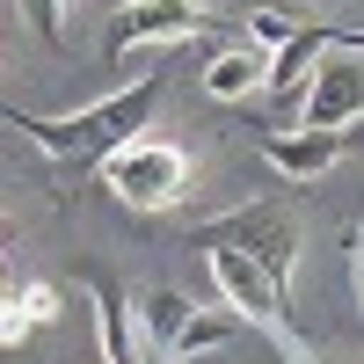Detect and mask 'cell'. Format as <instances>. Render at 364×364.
Here are the masks:
<instances>
[{
	"label": "cell",
	"mask_w": 364,
	"mask_h": 364,
	"mask_svg": "<svg viewBox=\"0 0 364 364\" xmlns=\"http://www.w3.org/2000/svg\"><path fill=\"white\" fill-rule=\"evenodd\" d=\"M161 95H168V80H161V73H139L124 95L87 102L80 117H29V109H15L8 95H0V124L29 132V139H37V154H44L51 168H102L117 146H132L146 124H154Z\"/></svg>",
	"instance_id": "1"
},
{
	"label": "cell",
	"mask_w": 364,
	"mask_h": 364,
	"mask_svg": "<svg viewBox=\"0 0 364 364\" xmlns=\"http://www.w3.org/2000/svg\"><path fill=\"white\" fill-rule=\"evenodd\" d=\"M204 255H211V277H219L226 306H233L240 321H248V328H262V336L277 343L291 364H314V350L299 343V328H291V314H284V306H291V291H284L277 277H269L262 262H248L240 248H204Z\"/></svg>",
	"instance_id": "2"
},
{
	"label": "cell",
	"mask_w": 364,
	"mask_h": 364,
	"mask_svg": "<svg viewBox=\"0 0 364 364\" xmlns=\"http://www.w3.org/2000/svg\"><path fill=\"white\" fill-rule=\"evenodd\" d=\"M197 248H240L248 262H262L269 277L291 291V269H299V248H306V233L284 204H240L226 219H204L197 226Z\"/></svg>",
	"instance_id": "3"
},
{
	"label": "cell",
	"mask_w": 364,
	"mask_h": 364,
	"mask_svg": "<svg viewBox=\"0 0 364 364\" xmlns=\"http://www.w3.org/2000/svg\"><path fill=\"white\" fill-rule=\"evenodd\" d=\"M102 190L124 211H168L190 190V154H175L161 139H132V146H117L102 161Z\"/></svg>",
	"instance_id": "4"
},
{
	"label": "cell",
	"mask_w": 364,
	"mask_h": 364,
	"mask_svg": "<svg viewBox=\"0 0 364 364\" xmlns=\"http://www.w3.org/2000/svg\"><path fill=\"white\" fill-rule=\"evenodd\" d=\"M204 29H219V8L211 0H124V8L109 15V66H124L139 44H182V37H204Z\"/></svg>",
	"instance_id": "5"
},
{
	"label": "cell",
	"mask_w": 364,
	"mask_h": 364,
	"mask_svg": "<svg viewBox=\"0 0 364 364\" xmlns=\"http://www.w3.org/2000/svg\"><path fill=\"white\" fill-rule=\"evenodd\" d=\"M248 29L269 37V80H262V95L269 102H299L306 80H314V66H321V51H328V22H284L277 8H255Z\"/></svg>",
	"instance_id": "6"
},
{
	"label": "cell",
	"mask_w": 364,
	"mask_h": 364,
	"mask_svg": "<svg viewBox=\"0 0 364 364\" xmlns=\"http://www.w3.org/2000/svg\"><path fill=\"white\" fill-rule=\"evenodd\" d=\"M299 109H306L299 132H343V124H357L364 117V58L328 44L314 80H306V95H299Z\"/></svg>",
	"instance_id": "7"
},
{
	"label": "cell",
	"mask_w": 364,
	"mask_h": 364,
	"mask_svg": "<svg viewBox=\"0 0 364 364\" xmlns=\"http://www.w3.org/2000/svg\"><path fill=\"white\" fill-rule=\"evenodd\" d=\"M343 146H350L343 132H269L262 139V161L277 168L284 182H321L328 168L343 161Z\"/></svg>",
	"instance_id": "8"
},
{
	"label": "cell",
	"mask_w": 364,
	"mask_h": 364,
	"mask_svg": "<svg viewBox=\"0 0 364 364\" xmlns=\"http://www.w3.org/2000/svg\"><path fill=\"white\" fill-rule=\"evenodd\" d=\"M87 291H95V336H102V364H146L139 336H132V306L102 269H87Z\"/></svg>",
	"instance_id": "9"
},
{
	"label": "cell",
	"mask_w": 364,
	"mask_h": 364,
	"mask_svg": "<svg viewBox=\"0 0 364 364\" xmlns=\"http://www.w3.org/2000/svg\"><path fill=\"white\" fill-rule=\"evenodd\" d=\"M262 80H269V51H255V44H226V51L204 66V95H219V102H248Z\"/></svg>",
	"instance_id": "10"
},
{
	"label": "cell",
	"mask_w": 364,
	"mask_h": 364,
	"mask_svg": "<svg viewBox=\"0 0 364 364\" xmlns=\"http://www.w3.org/2000/svg\"><path fill=\"white\" fill-rule=\"evenodd\" d=\"M240 328H248V321H240L233 306H190V321H182V336H175L168 364H197V357H211V350H226Z\"/></svg>",
	"instance_id": "11"
},
{
	"label": "cell",
	"mask_w": 364,
	"mask_h": 364,
	"mask_svg": "<svg viewBox=\"0 0 364 364\" xmlns=\"http://www.w3.org/2000/svg\"><path fill=\"white\" fill-rule=\"evenodd\" d=\"M44 321H58V291L51 284H29V291H8V306H0V350L29 343Z\"/></svg>",
	"instance_id": "12"
},
{
	"label": "cell",
	"mask_w": 364,
	"mask_h": 364,
	"mask_svg": "<svg viewBox=\"0 0 364 364\" xmlns=\"http://www.w3.org/2000/svg\"><path fill=\"white\" fill-rule=\"evenodd\" d=\"M139 321H146V336H154V357H168L175 336H182V321H190V299H182V291H146Z\"/></svg>",
	"instance_id": "13"
},
{
	"label": "cell",
	"mask_w": 364,
	"mask_h": 364,
	"mask_svg": "<svg viewBox=\"0 0 364 364\" xmlns=\"http://www.w3.org/2000/svg\"><path fill=\"white\" fill-rule=\"evenodd\" d=\"M22 15L29 22H37V37L58 51V44H66V0H22Z\"/></svg>",
	"instance_id": "14"
},
{
	"label": "cell",
	"mask_w": 364,
	"mask_h": 364,
	"mask_svg": "<svg viewBox=\"0 0 364 364\" xmlns=\"http://www.w3.org/2000/svg\"><path fill=\"white\" fill-rule=\"evenodd\" d=\"M328 44H336V51H357V58H364V29H350V22H328Z\"/></svg>",
	"instance_id": "15"
},
{
	"label": "cell",
	"mask_w": 364,
	"mask_h": 364,
	"mask_svg": "<svg viewBox=\"0 0 364 364\" xmlns=\"http://www.w3.org/2000/svg\"><path fill=\"white\" fill-rule=\"evenodd\" d=\"M350 277H357V299H364V226H357V240H350Z\"/></svg>",
	"instance_id": "16"
},
{
	"label": "cell",
	"mask_w": 364,
	"mask_h": 364,
	"mask_svg": "<svg viewBox=\"0 0 364 364\" xmlns=\"http://www.w3.org/2000/svg\"><path fill=\"white\" fill-rule=\"evenodd\" d=\"M240 8H262V0H240Z\"/></svg>",
	"instance_id": "17"
},
{
	"label": "cell",
	"mask_w": 364,
	"mask_h": 364,
	"mask_svg": "<svg viewBox=\"0 0 364 364\" xmlns=\"http://www.w3.org/2000/svg\"><path fill=\"white\" fill-rule=\"evenodd\" d=\"M0 226H8V219H0Z\"/></svg>",
	"instance_id": "18"
}]
</instances>
